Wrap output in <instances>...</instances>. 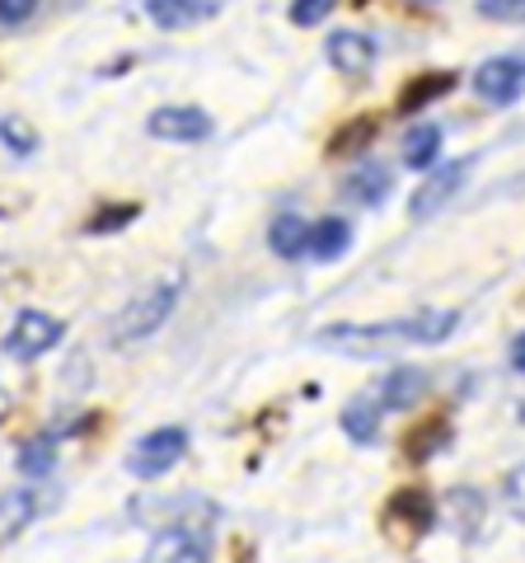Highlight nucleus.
Segmentation results:
<instances>
[{
	"mask_svg": "<svg viewBox=\"0 0 525 563\" xmlns=\"http://www.w3.org/2000/svg\"><path fill=\"white\" fill-rule=\"evenodd\" d=\"M136 211H142L136 202L103 207V211H94V217H90V225H85V231H90V235H109V231H122V225H127V221H136Z\"/></svg>",
	"mask_w": 525,
	"mask_h": 563,
	"instance_id": "393cba45",
	"label": "nucleus"
},
{
	"mask_svg": "<svg viewBox=\"0 0 525 563\" xmlns=\"http://www.w3.org/2000/svg\"><path fill=\"white\" fill-rule=\"evenodd\" d=\"M521 76H525V62H521V57H493V62L479 66L474 90H479V99H488V103H516Z\"/></svg>",
	"mask_w": 525,
	"mask_h": 563,
	"instance_id": "6e6552de",
	"label": "nucleus"
},
{
	"mask_svg": "<svg viewBox=\"0 0 525 563\" xmlns=\"http://www.w3.org/2000/svg\"><path fill=\"white\" fill-rule=\"evenodd\" d=\"M221 5V0H146V14L160 29H188L198 24L202 14H212Z\"/></svg>",
	"mask_w": 525,
	"mask_h": 563,
	"instance_id": "dca6fc26",
	"label": "nucleus"
},
{
	"mask_svg": "<svg viewBox=\"0 0 525 563\" xmlns=\"http://www.w3.org/2000/svg\"><path fill=\"white\" fill-rule=\"evenodd\" d=\"M465 174H469V161H450L446 169H436L432 179L409 198V217H413V221H432L436 211H442V207L455 198V192H460Z\"/></svg>",
	"mask_w": 525,
	"mask_h": 563,
	"instance_id": "423d86ee",
	"label": "nucleus"
},
{
	"mask_svg": "<svg viewBox=\"0 0 525 563\" xmlns=\"http://www.w3.org/2000/svg\"><path fill=\"white\" fill-rule=\"evenodd\" d=\"M62 339V324L52 320V314L43 310H24L20 320H14V329L5 333V352L14 362H33V357H43V352H52Z\"/></svg>",
	"mask_w": 525,
	"mask_h": 563,
	"instance_id": "20e7f679",
	"label": "nucleus"
},
{
	"mask_svg": "<svg viewBox=\"0 0 525 563\" xmlns=\"http://www.w3.org/2000/svg\"><path fill=\"white\" fill-rule=\"evenodd\" d=\"M521 10H525V0H479V14L483 20H498V24L521 20Z\"/></svg>",
	"mask_w": 525,
	"mask_h": 563,
	"instance_id": "cd10ccee",
	"label": "nucleus"
},
{
	"mask_svg": "<svg viewBox=\"0 0 525 563\" xmlns=\"http://www.w3.org/2000/svg\"><path fill=\"white\" fill-rule=\"evenodd\" d=\"M146 132L155 141H206L212 136V118L202 109H160V113H150Z\"/></svg>",
	"mask_w": 525,
	"mask_h": 563,
	"instance_id": "9d476101",
	"label": "nucleus"
},
{
	"mask_svg": "<svg viewBox=\"0 0 525 563\" xmlns=\"http://www.w3.org/2000/svg\"><path fill=\"white\" fill-rule=\"evenodd\" d=\"M38 14V0H0V24L5 29H20Z\"/></svg>",
	"mask_w": 525,
	"mask_h": 563,
	"instance_id": "bb28decb",
	"label": "nucleus"
},
{
	"mask_svg": "<svg viewBox=\"0 0 525 563\" xmlns=\"http://www.w3.org/2000/svg\"><path fill=\"white\" fill-rule=\"evenodd\" d=\"M353 5H366V0H353Z\"/></svg>",
	"mask_w": 525,
	"mask_h": 563,
	"instance_id": "c756f323",
	"label": "nucleus"
},
{
	"mask_svg": "<svg viewBox=\"0 0 525 563\" xmlns=\"http://www.w3.org/2000/svg\"><path fill=\"white\" fill-rule=\"evenodd\" d=\"M376 132H380V122H376L371 113L347 118L343 128H334V136L324 141V155H361V151H371Z\"/></svg>",
	"mask_w": 525,
	"mask_h": 563,
	"instance_id": "4468645a",
	"label": "nucleus"
},
{
	"mask_svg": "<svg viewBox=\"0 0 525 563\" xmlns=\"http://www.w3.org/2000/svg\"><path fill=\"white\" fill-rule=\"evenodd\" d=\"M347 244H353V225L338 221V217H328L320 225H310V250L305 254H314L320 263H334L347 250Z\"/></svg>",
	"mask_w": 525,
	"mask_h": 563,
	"instance_id": "f3484780",
	"label": "nucleus"
},
{
	"mask_svg": "<svg viewBox=\"0 0 525 563\" xmlns=\"http://www.w3.org/2000/svg\"><path fill=\"white\" fill-rule=\"evenodd\" d=\"M384 521L390 526H409V536H427L432 526H436V498L427 488H399L390 507H384Z\"/></svg>",
	"mask_w": 525,
	"mask_h": 563,
	"instance_id": "0eeeda50",
	"label": "nucleus"
},
{
	"mask_svg": "<svg viewBox=\"0 0 525 563\" xmlns=\"http://www.w3.org/2000/svg\"><path fill=\"white\" fill-rule=\"evenodd\" d=\"M455 324H460L455 310H417L394 324H328L320 329V347L347 352V357H380V352L404 343H442L455 333Z\"/></svg>",
	"mask_w": 525,
	"mask_h": 563,
	"instance_id": "f257e3e1",
	"label": "nucleus"
},
{
	"mask_svg": "<svg viewBox=\"0 0 525 563\" xmlns=\"http://www.w3.org/2000/svg\"><path fill=\"white\" fill-rule=\"evenodd\" d=\"M52 465H57V437H38V442H29V446L20 451V470L33 474V479H38V474H47Z\"/></svg>",
	"mask_w": 525,
	"mask_h": 563,
	"instance_id": "b1692460",
	"label": "nucleus"
},
{
	"mask_svg": "<svg viewBox=\"0 0 525 563\" xmlns=\"http://www.w3.org/2000/svg\"><path fill=\"white\" fill-rule=\"evenodd\" d=\"M179 291H183V282H179V277H169V282H160V287L142 291V296H136V301L113 320V329H109V333H113V343L150 339V333L174 314V306H179Z\"/></svg>",
	"mask_w": 525,
	"mask_h": 563,
	"instance_id": "f03ea898",
	"label": "nucleus"
},
{
	"mask_svg": "<svg viewBox=\"0 0 525 563\" xmlns=\"http://www.w3.org/2000/svg\"><path fill=\"white\" fill-rule=\"evenodd\" d=\"M183 451H188V432L183 428H155L132 446L127 470L136 474V479H160L165 470H174L183 461Z\"/></svg>",
	"mask_w": 525,
	"mask_h": 563,
	"instance_id": "7ed1b4c3",
	"label": "nucleus"
},
{
	"mask_svg": "<svg viewBox=\"0 0 525 563\" xmlns=\"http://www.w3.org/2000/svg\"><path fill=\"white\" fill-rule=\"evenodd\" d=\"M52 503H57V493L52 488H10V493H0V540L20 536L24 526L38 521Z\"/></svg>",
	"mask_w": 525,
	"mask_h": 563,
	"instance_id": "39448f33",
	"label": "nucleus"
},
{
	"mask_svg": "<svg viewBox=\"0 0 525 563\" xmlns=\"http://www.w3.org/2000/svg\"><path fill=\"white\" fill-rule=\"evenodd\" d=\"M334 5H338V0H295V5H291V24L314 29V24H324V14Z\"/></svg>",
	"mask_w": 525,
	"mask_h": 563,
	"instance_id": "a878e982",
	"label": "nucleus"
},
{
	"mask_svg": "<svg viewBox=\"0 0 525 563\" xmlns=\"http://www.w3.org/2000/svg\"><path fill=\"white\" fill-rule=\"evenodd\" d=\"M436 155H442V128H436V122H417V128L404 136V165L427 169Z\"/></svg>",
	"mask_w": 525,
	"mask_h": 563,
	"instance_id": "412c9836",
	"label": "nucleus"
},
{
	"mask_svg": "<svg viewBox=\"0 0 525 563\" xmlns=\"http://www.w3.org/2000/svg\"><path fill=\"white\" fill-rule=\"evenodd\" d=\"M446 507H455V512H460V531L465 536H474L479 526H483V498L474 488H455L450 498H446Z\"/></svg>",
	"mask_w": 525,
	"mask_h": 563,
	"instance_id": "5701e85b",
	"label": "nucleus"
},
{
	"mask_svg": "<svg viewBox=\"0 0 525 563\" xmlns=\"http://www.w3.org/2000/svg\"><path fill=\"white\" fill-rule=\"evenodd\" d=\"M347 198L361 202V207H380L390 198V169L384 165H361L353 179H347Z\"/></svg>",
	"mask_w": 525,
	"mask_h": 563,
	"instance_id": "aec40b11",
	"label": "nucleus"
},
{
	"mask_svg": "<svg viewBox=\"0 0 525 563\" xmlns=\"http://www.w3.org/2000/svg\"><path fill=\"white\" fill-rule=\"evenodd\" d=\"M146 563H206V536L192 531V526H169V531L155 536Z\"/></svg>",
	"mask_w": 525,
	"mask_h": 563,
	"instance_id": "1a4fd4ad",
	"label": "nucleus"
},
{
	"mask_svg": "<svg viewBox=\"0 0 525 563\" xmlns=\"http://www.w3.org/2000/svg\"><path fill=\"white\" fill-rule=\"evenodd\" d=\"M324 52H328V62H334V70H343V76H353V80H361L376 62V43L353 29H338L334 38L324 43Z\"/></svg>",
	"mask_w": 525,
	"mask_h": 563,
	"instance_id": "9b49d317",
	"label": "nucleus"
},
{
	"mask_svg": "<svg viewBox=\"0 0 525 563\" xmlns=\"http://www.w3.org/2000/svg\"><path fill=\"white\" fill-rule=\"evenodd\" d=\"M268 244H272V254L277 258H301L310 250V225L301 217H277L272 221V231H268Z\"/></svg>",
	"mask_w": 525,
	"mask_h": 563,
	"instance_id": "a211bd4d",
	"label": "nucleus"
},
{
	"mask_svg": "<svg viewBox=\"0 0 525 563\" xmlns=\"http://www.w3.org/2000/svg\"><path fill=\"white\" fill-rule=\"evenodd\" d=\"M343 432L353 437L357 446H371L380 437V404L376 399H353L343 409Z\"/></svg>",
	"mask_w": 525,
	"mask_h": 563,
	"instance_id": "6ab92c4d",
	"label": "nucleus"
},
{
	"mask_svg": "<svg viewBox=\"0 0 525 563\" xmlns=\"http://www.w3.org/2000/svg\"><path fill=\"white\" fill-rule=\"evenodd\" d=\"M455 90V70H427V76H413L404 90H399V113H423L427 103H436L442 95Z\"/></svg>",
	"mask_w": 525,
	"mask_h": 563,
	"instance_id": "f8f14e48",
	"label": "nucleus"
},
{
	"mask_svg": "<svg viewBox=\"0 0 525 563\" xmlns=\"http://www.w3.org/2000/svg\"><path fill=\"white\" fill-rule=\"evenodd\" d=\"M512 366H516V372H525V339L512 343Z\"/></svg>",
	"mask_w": 525,
	"mask_h": 563,
	"instance_id": "c85d7f7f",
	"label": "nucleus"
},
{
	"mask_svg": "<svg viewBox=\"0 0 525 563\" xmlns=\"http://www.w3.org/2000/svg\"><path fill=\"white\" fill-rule=\"evenodd\" d=\"M427 395V376L413 372V366H404V372H390L380 380V409H413L417 399Z\"/></svg>",
	"mask_w": 525,
	"mask_h": 563,
	"instance_id": "2eb2a0df",
	"label": "nucleus"
},
{
	"mask_svg": "<svg viewBox=\"0 0 525 563\" xmlns=\"http://www.w3.org/2000/svg\"><path fill=\"white\" fill-rule=\"evenodd\" d=\"M0 146H5L10 155H33V151H38V132H33L24 118L0 113Z\"/></svg>",
	"mask_w": 525,
	"mask_h": 563,
	"instance_id": "4be33fe9",
	"label": "nucleus"
},
{
	"mask_svg": "<svg viewBox=\"0 0 525 563\" xmlns=\"http://www.w3.org/2000/svg\"><path fill=\"white\" fill-rule=\"evenodd\" d=\"M446 446H450V418H446V413L423 418V422H417V428L404 437V455H409V461H417V465L432 461V455L446 451Z\"/></svg>",
	"mask_w": 525,
	"mask_h": 563,
	"instance_id": "ddd939ff",
	"label": "nucleus"
}]
</instances>
